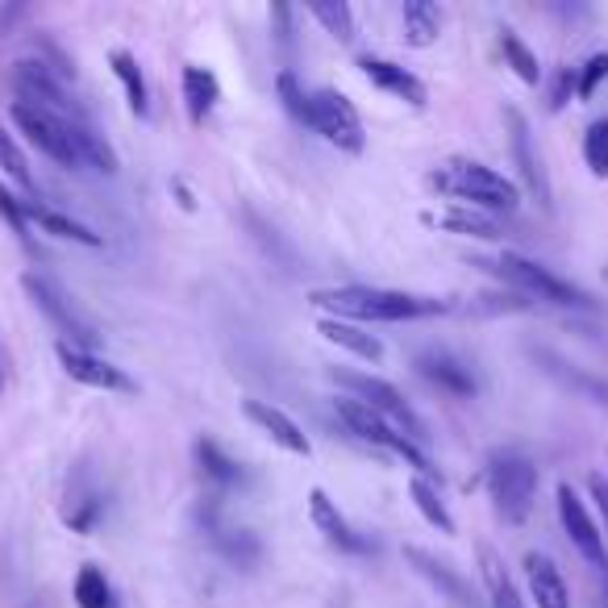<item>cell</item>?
<instances>
[{
    "label": "cell",
    "instance_id": "obj_34",
    "mask_svg": "<svg viewBox=\"0 0 608 608\" xmlns=\"http://www.w3.org/2000/svg\"><path fill=\"white\" fill-rule=\"evenodd\" d=\"M0 168L9 171V175H13V180H18V184L30 192V196L38 192V188H34V175H30V163H25L22 147H18V142H13L4 129H0Z\"/></svg>",
    "mask_w": 608,
    "mask_h": 608
},
{
    "label": "cell",
    "instance_id": "obj_7",
    "mask_svg": "<svg viewBox=\"0 0 608 608\" xmlns=\"http://www.w3.org/2000/svg\"><path fill=\"white\" fill-rule=\"evenodd\" d=\"M22 288L30 292V300L43 309L46 317H50V325L59 330V342H71V346H80V351H96V330L88 325L84 317H80V309L67 300V292L50 279V275H43V272H25L22 275Z\"/></svg>",
    "mask_w": 608,
    "mask_h": 608
},
{
    "label": "cell",
    "instance_id": "obj_14",
    "mask_svg": "<svg viewBox=\"0 0 608 608\" xmlns=\"http://www.w3.org/2000/svg\"><path fill=\"white\" fill-rule=\"evenodd\" d=\"M413 367H417L421 376L429 379L434 388H441L446 397H475V376H471V367L462 363L459 355H450V351H441V346H429V351H421L413 358Z\"/></svg>",
    "mask_w": 608,
    "mask_h": 608
},
{
    "label": "cell",
    "instance_id": "obj_37",
    "mask_svg": "<svg viewBox=\"0 0 608 608\" xmlns=\"http://www.w3.org/2000/svg\"><path fill=\"white\" fill-rule=\"evenodd\" d=\"M587 492H592L596 513H600V521H605V529H608V480L600 475V471H592V475H587Z\"/></svg>",
    "mask_w": 608,
    "mask_h": 608
},
{
    "label": "cell",
    "instance_id": "obj_17",
    "mask_svg": "<svg viewBox=\"0 0 608 608\" xmlns=\"http://www.w3.org/2000/svg\"><path fill=\"white\" fill-rule=\"evenodd\" d=\"M358 71L371 80V84L379 88V92H388V96H397V101H404V105L421 108L425 101H429V88L421 84L417 76L409 71V67L400 64H388V59H371V55H363L358 59Z\"/></svg>",
    "mask_w": 608,
    "mask_h": 608
},
{
    "label": "cell",
    "instance_id": "obj_30",
    "mask_svg": "<svg viewBox=\"0 0 608 608\" xmlns=\"http://www.w3.org/2000/svg\"><path fill=\"white\" fill-rule=\"evenodd\" d=\"M76 605L80 608H113V584L101 566H80L76 575Z\"/></svg>",
    "mask_w": 608,
    "mask_h": 608
},
{
    "label": "cell",
    "instance_id": "obj_22",
    "mask_svg": "<svg viewBox=\"0 0 608 608\" xmlns=\"http://www.w3.org/2000/svg\"><path fill=\"white\" fill-rule=\"evenodd\" d=\"M480 571H483V587H487L492 608H529V600H521V592H517V584H513V575L504 571V559L492 550V546H480Z\"/></svg>",
    "mask_w": 608,
    "mask_h": 608
},
{
    "label": "cell",
    "instance_id": "obj_38",
    "mask_svg": "<svg viewBox=\"0 0 608 608\" xmlns=\"http://www.w3.org/2000/svg\"><path fill=\"white\" fill-rule=\"evenodd\" d=\"M575 92V71H559L554 76V88H550V108H563Z\"/></svg>",
    "mask_w": 608,
    "mask_h": 608
},
{
    "label": "cell",
    "instance_id": "obj_32",
    "mask_svg": "<svg viewBox=\"0 0 608 608\" xmlns=\"http://www.w3.org/2000/svg\"><path fill=\"white\" fill-rule=\"evenodd\" d=\"M441 226L455 233H467V238H483V242H496L501 238V230H496V221L492 217H483V213L475 209H455L441 217Z\"/></svg>",
    "mask_w": 608,
    "mask_h": 608
},
{
    "label": "cell",
    "instance_id": "obj_2",
    "mask_svg": "<svg viewBox=\"0 0 608 608\" xmlns=\"http://www.w3.org/2000/svg\"><path fill=\"white\" fill-rule=\"evenodd\" d=\"M429 184L446 196H455L462 205H475L487 213H513L521 205V188L501 175V171L483 168L475 159H459V163H446L441 171L429 175Z\"/></svg>",
    "mask_w": 608,
    "mask_h": 608
},
{
    "label": "cell",
    "instance_id": "obj_21",
    "mask_svg": "<svg viewBox=\"0 0 608 608\" xmlns=\"http://www.w3.org/2000/svg\"><path fill=\"white\" fill-rule=\"evenodd\" d=\"M22 213H25V221H38V226H43L46 233H55V238H71V242H80V246H101V233H92L88 226H80L76 217H67V213L43 205L38 196H22Z\"/></svg>",
    "mask_w": 608,
    "mask_h": 608
},
{
    "label": "cell",
    "instance_id": "obj_20",
    "mask_svg": "<svg viewBox=\"0 0 608 608\" xmlns=\"http://www.w3.org/2000/svg\"><path fill=\"white\" fill-rule=\"evenodd\" d=\"M317 334L325 337V342H334V346H342L346 355L363 358V363H379V358H383V342H379L376 334H367L363 325H355V321L321 317V321H317Z\"/></svg>",
    "mask_w": 608,
    "mask_h": 608
},
{
    "label": "cell",
    "instance_id": "obj_8",
    "mask_svg": "<svg viewBox=\"0 0 608 608\" xmlns=\"http://www.w3.org/2000/svg\"><path fill=\"white\" fill-rule=\"evenodd\" d=\"M9 84H13V96H18L22 105L46 108V113L67 117V122H84V113L67 101L64 76H59L55 67H46L43 59H22V64H13Z\"/></svg>",
    "mask_w": 608,
    "mask_h": 608
},
{
    "label": "cell",
    "instance_id": "obj_35",
    "mask_svg": "<svg viewBox=\"0 0 608 608\" xmlns=\"http://www.w3.org/2000/svg\"><path fill=\"white\" fill-rule=\"evenodd\" d=\"M608 80V50H600V55H592L584 64V71H575V96L580 101H592L596 96V88Z\"/></svg>",
    "mask_w": 608,
    "mask_h": 608
},
{
    "label": "cell",
    "instance_id": "obj_23",
    "mask_svg": "<svg viewBox=\"0 0 608 608\" xmlns=\"http://www.w3.org/2000/svg\"><path fill=\"white\" fill-rule=\"evenodd\" d=\"M400 22H404V43L409 46H434L441 34V9L434 0H404L400 9Z\"/></svg>",
    "mask_w": 608,
    "mask_h": 608
},
{
    "label": "cell",
    "instance_id": "obj_33",
    "mask_svg": "<svg viewBox=\"0 0 608 608\" xmlns=\"http://www.w3.org/2000/svg\"><path fill=\"white\" fill-rule=\"evenodd\" d=\"M584 163L592 168V175H608V117L592 122L584 134Z\"/></svg>",
    "mask_w": 608,
    "mask_h": 608
},
{
    "label": "cell",
    "instance_id": "obj_28",
    "mask_svg": "<svg viewBox=\"0 0 608 608\" xmlns=\"http://www.w3.org/2000/svg\"><path fill=\"white\" fill-rule=\"evenodd\" d=\"M275 92H279V101H284V108L292 113L300 126L313 129V92L296 80V71H279V80H275Z\"/></svg>",
    "mask_w": 608,
    "mask_h": 608
},
{
    "label": "cell",
    "instance_id": "obj_13",
    "mask_svg": "<svg viewBox=\"0 0 608 608\" xmlns=\"http://www.w3.org/2000/svg\"><path fill=\"white\" fill-rule=\"evenodd\" d=\"M242 413H246V421L259 425V429H263V434H267L279 450L300 455V459H309V455H313V441L305 438V429H300V425H296L284 409H275V404H267V400H242Z\"/></svg>",
    "mask_w": 608,
    "mask_h": 608
},
{
    "label": "cell",
    "instance_id": "obj_19",
    "mask_svg": "<svg viewBox=\"0 0 608 608\" xmlns=\"http://www.w3.org/2000/svg\"><path fill=\"white\" fill-rule=\"evenodd\" d=\"M205 534H209V542L217 546V554H221L226 563L254 566L259 559H263V542L254 538L251 529H233V525L221 521L213 508H209V517H205Z\"/></svg>",
    "mask_w": 608,
    "mask_h": 608
},
{
    "label": "cell",
    "instance_id": "obj_27",
    "mask_svg": "<svg viewBox=\"0 0 608 608\" xmlns=\"http://www.w3.org/2000/svg\"><path fill=\"white\" fill-rule=\"evenodd\" d=\"M196 462H200V471H205V480L221 483V487H233V483H242V467L217 446V441L200 438L196 441Z\"/></svg>",
    "mask_w": 608,
    "mask_h": 608
},
{
    "label": "cell",
    "instance_id": "obj_40",
    "mask_svg": "<svg viewBox=\"0 0 608 608\" xmlns=\"http://www.w3.org/2000/svg\"><path fill=\"white\" fill-rule=\"evenodd\" d=\"M600 608H608V580L600 584Z\"/></svg>",
    "mask_w": 608,
    "mask_h": 608
},
{
    "label": "cell",
    "instance_id": "obj_18",
    "mask_svg": "<svg viewBox=\"0 0 608 608\" xmlns=\"http://www.w3.org/2000/svg\"><path fill=\"white\" fill-rule=\"evenodd\" d=\"M525 580H529L534 608H571V592H566V580H563V571L554 566V559L529 550V554H525Z\"/></svg>",
    "mask_w": 608,
    "mask_h": 608
},
{
    "label": "cell",
    "instance_id": "obj_26",
    "mask_svg": "<svg viewBox=\"0 0 608 608\" xmlns=\"http://www.w3.org/2000/svg\"><path fill=\"white\" fill-rule=\"evenodd\" d=\"M409 492H413V504H417V513L425 521L434 525L438 534H455V517H450V508L441 504V492L434 480H425V475H413L409 483Z\"/></svg>",
    "mask_w": 608,
    "mask_h": 608
},
{
    "label": "cell",
    "instance_id": "obj_41",
    "mask_svg": "<svg viewBox=\"0 0 608 608\" xmlns=\"http://www.w3.org/2000/svg\"><path fill=\"white\" fill-rule=\"evenodd\" d=\"M0 392H4V358H0Z\"/></svg>",
    "mask_w": 608,
    "mask_h": 608
},
{
    "label": "cell",
    "instance_id": "obj_3",
    "mask_svg": "<svg viewBox=\"0 0 608 608\" xmlns=\"http://www.w3.org/2000/svg\"><path fill=\"white\" fill-rule=\"evenodd\" d=\"M487 496L492 508L504 525H521L534 513V496H538V467L517 455V450H501L487 459Z\"/></svg>",
    "mask_w": 608,
    "mask_h": 608
},
{
    "label": "cell",
    "instance_id": "obj_6",
    "mask_svg": "<svg viewBox=\"0 0 608 608\" xmlns=\"http://www.w3.org/2000/svg\"><path fill=\"white\" fill-rule=\"evenodd\" d=\"M492 272L501 275L504 284H513V288H521L525 296H534V300L559 305V309H592V296H587L584 288H575L571 279L554 275L550 267H542V263H534V259H525V254H517V251H504Z\"/></svg>",
    "mask_w": 608,
    "mask_h": 608
},
{
    "label": "cell",
    "instance_id": "obj_11",
    "mask_svg": "<svg viewBox=\"0 0 608 608\" xmlns=\"http://www.w3.org/2000/svg\"><path fill=\"white\" fill-rule=\"evenodd\" d=\"M55 355H59L64 371L76 379V383L101 388V392H134V379H129L117 363H108V358L96 355V351H80V346H71V342H59Z\"/></svg>",
    "mask_w": 608,
    "mask_h": 608
},
{
    "label": "cell",
    "instance_id": "obj_12",
    "mask_svg": "<svg viewBox=\"0 0 608 608\" xmlns=\"http://www.w3.org/2000/svg\"><path fill=\"white\" fill-rule=\"evenodd\" d=\"M404 563L413 566L421 580H429V584L438 587L441 596H446L455 608H480V596H475L471 580H467L462 571H455L446 559L429 554V550H421V546H404Z\"/></svg>",
    "mask_w": 608,
    "mask_h": 608
},
{
    "label": "cell",
    "instance_id": "obj_10",
    "mask_svg": "<svg viewBox=\"0 0 608 608\" xmlns=\"http://www.w3.org/2000/svg\"><path fill=\"white\" fill-rule=\"evenodd\" d=\"M559 521H563L566 538L571 546L584 554V563L600 575V584L608 580V550H605V534H600V525L592 521V513H587V504L580 501V492L571 487V483H559Z\"/></svg>",
    "mask_w": 608,
    "mask_h": 608
},
{
    "label": "cell",
    "instance_id": "obj_16",
    "mask_svg": "<svg viewBox=\"0 0 608 608\" xmlns=\"http://www.w3.org/2000/svg\"><path fill=\"white\" fill-rule=\"evenodd\" d=\"M309 517H313V525L325 534V542L337 546V550H346V554H371V550H376V546L358 534L355 525L337 513V504L325 496V487H313V492H309Z\"/></svg>",
    "mask_w": 608,
    "mask_h": 608
},
{
    "label": "cell",
    "instance_id": "obj_31",
    "mask_svg": "<svg viewBox=\"0 0 608 608\" xmlns=\"http://www.w3.org/2000/svg\"><path fill=\"white\" fill-rule=\"evenodd\" d=\"M501 50H504V59H508V67L521 76L525 84H542V67H538V55L529 50V46L513 34V30H504L501 34Z\"/></svg>",
    "mask_w": 608,
    "mask_h": 608
},
{
    "label": "cell",
    "instance_id": "obj_24",
    "mask_svg": "<svg viewBox=\"0 0 608 608\" xmlns=\"http://www.w3.org/2000/svg\"><path fill=\"white\" fill-rule=\"evenodd\" d=\"M217 101H221V84H217V76L205 71V67H184V105H188L192 126H200Z\"/></svg>",
    "mask_w": 608,
    "mask_h": 608
},
{
    "label": "cell",
    "instance_id": "obj_36",
    "mask_svg": "<svg viewBox=\"0 0 608 608\" xmlns=\"http://www.w3.org/2000/svg\"><path fill=\"white\" fill-rule=\"evenodd\" d=\"M0 217L9 221V230L22 238V246H34V238H30V221H25V213H22V196H13L4 184H0Z\"/></svg>",
    "mask_w": 608,
    "mask_h": 608
},
{
    "label": "cell",
    "instance_id": "obj_4",
    "mask_svg": "<svg viewBox=\"0 0 608 608\" xmlns=\"http://www.w3.org/2000/svg\"><path fill=\"white\" fill-rule=\"evenodd\" d=\"M330 379H334L346 397L363 400L367 409H376L379 417L392 421L400 434H409V438L417 441V446L429 438V434H425V421L413 413V404H409V400L400 397L397 383H388V379L371 376V371H351V367H330Z\"/></svg>",
    "mask_w": 608,
    "mask_h": 608
},
{
    "label": "cell",
    "instance_id": "obj_5",
    "mask_svg": "<svg viewBox=\"0 0 608 608\" xmlns=\"http://www.w3.org/2000/svg\"><path fill=\"white\" fill-rule=\"evenodd\" d=\"M9 117H13V126L25 134V142L43 150L46 159H55L59 168H84V154H80V129H84L88 122H67V117H55V113L22 105V101L9 105Z\"/></svg>",
    "mask_w": 608,
    "mask_h": 608
},
{
    "label": "cell",
    "instance_id": "obj_39",
    "mask_svg": "<svg viewBox=\"0 0 608 608\" xmlns=\"http://www.w3.org/2000/svg\"><path fill=\"white\" fill-rule=\"evenodd\" d=\"M18 18H25L22 4H4V9H0V38H9V30H13Z\"/></svg>",
    "mask_w": 608,
    "mask_h": 608
},
{
    "label": "cell",
    "instance_id": "obj_1",
    "mask_svg": "<svg viewBox=\"0 0 608 608\" xmlns=\"http://www.w3.org/2000/svg\"><path fill=\"white\" fill-rule=\"evenodd\" d=\"M317 309H325L337 321H417V317H438L450 305L438 296H417V292H397V288H367V284H346V288H317L313 296Z\"/></svg>",
    "mask_w": 608,
    "mask_h": 608
},
{
    "label": "cell",
    "instance_id": "obj_25",
    "mask_svg": "<svg viewBox=\"0 0 608 608\" xmlns=\"http://www.w3.org/2000/svg\"><path fill=\"white\" fill-rule=\"evenodd\" d=\"M108 64H113V76H117L122 88H126L129 108H134L138 117H147L150 96H147V80H142V67H138V59H134L129 50H113V55H108Z\"/></svg>",
    "mask_w": 608,
    "mask_h": 608
},
{
    "label": "cell",
    "instance_id": "obj_29",
    "mask_svg": "<svg viewBox=\"0 0 608 608\" xmlns=\"http://www.w3.org/2000/svg\"><path fill=\"white\" fill-rule=\"evenodd\" d=\"M309 13L325 25V34H334L337 43H351L355 38V13H351L346 0H317V4H309Z\"/></svg>",
    "mask_w": 608,
    "mask_h": 608
},
{
    "label": "cell",
    "instance_id": "obj_15",
    "mask_svg": "<svg viewBox=\"0 0 608 608\" xmlns=\"http://www.w3.org/2000/svg\"><path fill=\"white\" fill-rule=\"evenodd\" d=\"M504 122H508V142H513V159H517V171H521L525 188L534 192V200H538L542 209H550V180H546V171H542V159L534 154L529 122H525L517 108H508Z\"/></svg>",
    "mask_w": 608,
    "mask_h": 608
},
{
    "label": "cell",
    "instance_id": "obj_9",
    "mask_svg": "<svg viewBox=\"0 0 608 608\" xmlns=\"http://www.w3.org/2000/svg\"><path fill=\"white\" fill-rule=\"evenodd\" d=\"M313 129L330 142V147L358 154L367 147V134H363V117L351 105V96H342L337 88H317L313 92Z\"/></svg>",
    "mask_w": 608,
    "mask_h": 608
}]
</instances>
